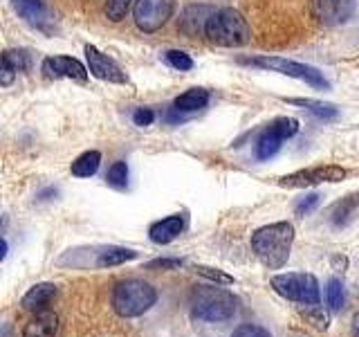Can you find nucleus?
<instances>
[{
	"label": "nucleus",
	"instance_id": "15",
	"mask_svg": "<svg viewBox=\"0 0 359 337\" xmlns=\"http://www.w3.org/2000/svg\"><path fill=\"white\" fill-rule=\"evenodd\" d=\"M54 297H56V286L54 284H36V286H32L25 292L20 306L25 310H43Z\"/></svg>",
	"mask_w": 359,
	"mask_h": 337
},
{
	"label": "nucleus",
	"instance_id": "2",
	"mask_svg": "<svg viewBox=\"0 0 359 337\" xmlns=\"http://www.w3.org/2000/svg\"><path fill=\"white\" fill-rule=\"evenodd\" d=\"M238 299L218 286H198L191 292V315L200 322H227L236 315Z\"/></svg>",
	"mask_w": 359,
	"mask_h": 337
},
{
	"label": "nucleus",
	"instance_id": "18",
	"mask_svg": "<svg viewBox=\"0 0 359 337\" xmlns=\"http://www.w3.org/2000/svg\"><path fill=\"white\" fill-rule=\"evenodd\" d=\"M137 256L135 250H126V247H104V250L99 252L95 265L99 267H112V265H121L126 261H133V258Z\"/></svg>",
	"mask_w": 359,
	"mask_h": 337
},
{
	"label": "nucleus",
	"instance_id": "33",
	"mask_svg": "<svg viewBox=\"0 0 359 337\" xmlns=\"http://www.w3.org/2000/svg\"><path fill=\"white\" fill-rule=\"evenodd\" d=\"M155 119V112L151 108H137L133 112V121L135 126H151Z\"/></svg>",
	"mask_w": 359,
	"mask_h": 337
},
{
	"label": "nucleus",
	"instance_id": "28",
	"mask_svg": "<svg viewBox=\"0 0 359 337\" xmlns=\"http://www.w3.org/2000/svg\"><path fill=\"white\" fill-rule=\"evenodd\" d=\"M130 5H133V0H108L106 3V18H110L112 22L123 20V16L128 14Z\"/></svg>",
	"mask_w": 359,
	"mask_h": 337
},
{
	"label": "nucleus",
	"instance_id": "27",
	"mask_svg": "<svg viewBox=\"0 0 359 337\" xmlns=\"http://www.w3.org/2000/svg\"><path fill=\"white\" fill-rule=\"evenodd\" d=\"M164 59H166L168 65L175 67V70H180V72H187V70L194 67V59H191V56L187 52H182V50H168L164 54Z\"/></svg>",
	"mask_w": 359,
	"mask_h": 337
},
{
	"label": "nucleus",
	"instance_id": "31",
	"mask_svg": "<svg viewBox=\"0 0 359 337\" xmlns=\"http://www.w3.org/2000/svg\"><path fill=\"white\" fill-rule=\"evenodd\" d=\"M5 59L14 65V70L16 72H22V70H27V52L25 50H7L5 54Z\"/></svg>",
	"mask_w": 359,
	"mask_h": 337
},
{
	"label": "nucleus",
	"instance_id": "10",
	"mask_svg": "<svg viewBox=\"0 0 359 337\" xmlns=\"http://www.w3.org/2000/svg\"><path fill=\"white\" fill-rule=\"evenodd\" d=\"M86 59H88V70L93 77L101 79V81H108V84H126V72L121 67L108 59L104 52H99L95 45H86Z\"/></svg>",
	"mask_w": 359,
	"mask_h": 337
},
{
	"label": "nucleus",
	"instance_id": "5",
	"mask_svg": "<svg viewBox=\"0 0 359 337\" xmlns=\"http://www.w3.org/2000/svg\"><path fill=\"white\" fill-rule=\"evenodd\" d=\"M272 288L280 297L297 303H319V281L310 272H285L272 277Z\"/></svg>",
	"mask_w": 359,
	"mask_h": 337
},
{
	"label": "nucleus",
	"instance_id": "14",
	"mask_svg": "<svg viewBox=\"0 0 359 337\" xmlns=\"http://www.w3.org/2000/svg\"><path fill=\"white\" fill-rule=\"evenodd\" d=\"M11 5L18 11V16L25 22H29L32 27L48 29L50 11L45 7L43 0H11Z\"/></svg>",
	"mask_w": 359,
	"mask_h": 337
},
{
	"label": "nucleus",
	"instance_id": "21",
	"mask_svg": "<svg viewBox=\"0 0 359 337\" xmlns=\"http://www.w3.org/2000/svg\"><path fill=\"white\" fill-rule=\"evenodd\" d=\"M290 104L310 110L312 115L319 117V119H337V115H339L337 106L325 104V101H317V99H290Z\"/></svg>",
	"mask_w": 359,
	"mask_h": 337
},
{
	"label": "nucleus",
	"instance_id": "7",
	"mask_svg": "<svg viewBox=\"0 0 359 337\" xmlns=\"http://www.w3.org/2000/svg\"><path fill=\"white\" fill-rule=\"evenodd\" d=\"M173 11L175 0H135L133 18L137 29L144 34H153L173 18Z\"/></svg>",
	"mask_w": 359,
	"mask_h": 337
},
{
	"label": "nucleus",
	"instance_id": "16",
	"mask_svg": "<svg viewBox=\"0 0 359 337\" xmlns=\"http://www.w3.org/2000/svg\"><path fill=\"white\" fill-rule=\"evenodd\" d=\"M56 326H59L56 315L50 310H43L22 329V337H54Z\"/></svg>",
	"mask_w": 359,
	"mask_h": 337
},
{
	"label": "nucleus",
	"instance_id": "13",
	"mask_svg": "<svg viewBox=\"0 0 359 337\" xmlns=\"http://www.w3.org/2000/svg\"><path fill=\"white\" fill-rule=\"evenodd\" d=\"M182 230H184V216L182 213H173V216H166L162 220L153 223L149 227V236L153 243L166 245V243L175 241L177 236L182 234Z\"/></svg>",
	"mask_w": 359,
	"mask_h": 337
},
{
	"label": "nucleus",
	"instance_id": "30",
	"mask_svg": "<svg viewBox=\"0 0 359 337\" xmlns=\"http://www.w3.org/2000/svg\"><path fill=\"white\" fill-rule=\"evenodd\" d=\"M231 337H272V335L258 324H241L238 329L231 333Z\"/></svg>",
	"mask_w": 359,
	"mask_h": 337
},
{
	"label": "nucleus",
	"instance_id": "6",
	"mask_svg": "<svg viewBox=\"0 0 359 337\" xmlns=\"http://www.w3.org/2000/svg\"><path fill=\"white\" fill-rule=\"evenodd\" d=\"M245 63L265 67V70H272V72H280V74L292 77V79H299V81H306L312 88L330 90V84H328V79L323 77V72H319L317 67L306 65V63H297V61H290V59H280V56H261V59H250V61H245Z\"/></svg>",
	"mask_w": 359,
	"mask_h": 337
},
{
	"label": "nucleus",
	"instance_id": "35",
	"mask_svg": "<svg viewBox=\"0 0 359 337\" xmlns=\"http://www.w3.org/2000/svg\"><path fill=\"white\" fill-rule=\"evenodd\" d=\"M18 72L14 70V65H11L5 56H3V70H0V84L3 86H11V81H14V77H16Z\"/></svg>",
	"mask_w": 359,
	"mask_h": 337
},
{
	"label": "nucleus",
	"instance_id": "1",
	"mask_svg": "<svg viewBox=\"0 0 359 337\" xmlns=\"http://www.w3.org/2000/svg\"><path fill=\"white\" fill-rule=\"evenodd\" d=\"M292 243H294V227L285 220L265 225L252 234V250L258 261L269 270H278L287 263Z\"/></svg>",
	"mask_w": 359,
	"mask_h": 337
},
{
	"label": "nucleus",
	"instance_id": "19",
	"mask_svg": "<svg viewBox=\"0 0 359 337\" xmlns=\"http://www.w3.org/2000/svg\"><path fill=\"white\" fill-rule=\"evenodd\" d=\"M280 144H283V138L276 135L272 128H265L256 142V157L258 160H269V157H274L278 153Z\"/></svg>",
	"mask_w": 359,
	"mask_h": 337
},
{
	"label": "nucleus",
	"instance_id": "17",
	"mask_svg": "<svg viewBox=\"0 0 359 337\" xmlns=\"http://www.w3.org/2000/svg\"><path fill=\"white\" fill-rule=\"evenodd\" d=\"M209 104V90L205 88H191L187 90L184 95H180L175 99V110H182V112H194L200 110Z\"/></svg>",
	"mask_w": 359,
	"mask_h": 337
},
{
	"label": "nucleus",
	"instance_id": "11",
	"mask_svg": "<svg viewBox=\"0 0 359 337\" xmlns=\"http://www.w3.org/2000/svg\"><path fill=\"white\" fill-rule=\"evenodd\" d=\"M41 70L48 79H74V81H86L90 72L81 61L72 59V56H48Z\"/></svg>",
	"mask_w": 359,
	"mask_h": 337
},
{
	"label": "nucleus",
	"instance_id": "36",
	"mask_svg": "<svg viewBox=\"0 0 359 337\" xmlns=\"http://www.w3.org/2000/svg\"><path fill=\"white\" fill-rule=\"evenodd\" d=\"M353 337H359V312H355L353 317Z\"/></svg>",
	"mask_w": 359,
	"mask_h": 337
},
{
	"label": "nucleus",
	"instance_id": "24",
	"mask_svg": "<svg viewBox=\"0 0 359 337\" xmlns=\"http://www.w3.org/2000/svg\"><path fill=\"white\" fill-rule=\"evenodd\" d=\"M106 183L112 187V189H126L128 187V164L123 162V160H117L115 164H112L108 168V173H106Z\"/></svg>",
	"mask_w": 359,
	"mask_h": 337
},
{
	"label": "nucleus",
	"instance_id": "34",
	"mask_svg": "<svg viewBox=\"0 0 359 337\" xmlns=\"http://www.w3.org/2000/svg\"><path fill=\"white\" fill-rule=\"evenodd\" d=\"M182 265V261L180 258H155V261H151V263H146V267L149 270H175V267H180Z\"/></svg>",
	"mask_w": 359,
	"mask_h": 337
},
{
	"label": "nucleus",
	"instance_id": "9",
	"mask_svg": "<svg viewBox=\"0 0 359 337\" xmlns=\"http://www.w3.org/2000/svg\"><path fill=\"white\" fill-rule=\"evenodd\" d=\"M346 178V168L325 164V166H314V168H303V171L290 173L278 180L280 187H312L321 183H339Z\"/></svg>",
	"mask_w": 359,
	"mask_h": 337
},
{
	"label": "nucleus",
	"instance_id": "8",
	"mask_svg": "<svg viewBox=\"0 0 359 337\" xmlns=\"http://www.w3.org/2000/svg\"><path fill=\"white\" fill-rule=\"evenodd\" d=\"M357 0H310V14L323 27L341 25L353 16Z\"/></svg>",
	"mask_w": 359,
	"mask_h": 337
},
{
	"label": "nucleus",
	"instance_id": "4",
	"mask_svg": "<svg viewBox=\"0 0 359 337\" xmlns=\"http://www.w3.org/2000/svg\"><path fill=\"white\" fill-rule=\"evenodd\" d=\"M157 301L155 288L144 279L119 281L112 290V308L119 317H140L149 312Z\"/></svg>",
	"mask_w": 359,
	"mask_h": 337
},
{
	"label": "nucleus",
	"instance_id": "3",
	"mask_svg": "<svg viewBox=\"0 0 359 337\" xmlns=\"http://www.w3.org/2000/svg\"><path fill=\"white\" fill-rule=\"evenodd\" d=\"M205 37L211 43L222 45V48H241V45L250 41L252 32H250V25H247L245 16L238 9L222 7L211 14V18L207 22V29H205Z\"/></svg>",
	"mask_w": 359,
	"mask_h": 337
},
{
	"label": "nucleus",
	"instance_id": "32",
	"mask_svg": "<svg viewBox=\"0 0 359 337\" xmlns=\"http://www.w3.org/2000/svg\"><path fill=\"white\" fill-rule=\"evenodd\" d=\"M319 194H310V196H306V198H301L297 205H294V211H297V216H306V213H310L314 207L319 205Z\"/></svg>",
	"mask_w": 359,
	"mask_h": 337
},
{
	"label": "nucleus",
	"instance_id": "29",
	"mask_svg": "<svg viewBox=\"0 0 359 337\" xmlns=\"http://www.w3.org/2000/svg\"><path fill=\"white\" fill-rule=\"evenodd\" d=\"M196 272H198V275H202L205 279H209V281H216V284H224V286H231V284H233V277L224 275L222 270H218V267L198 265V267H196Z\"/></svg>",
	"mask_w": 359,
	"mask_h": 337
},
{
	"label": "nucleus",
	"instance_id": "20",
	"mask_svg": "<svg viewBox=\"0 0 359 337\" xmlns=\"http://www.w3.org/2000/svg\"><path fill=\"white\" fill-rule=\"evenodd\" d=\"M101 164V153L99 151H86L72 162V176L76 178H90L97 173V168Z\"/></svg>",
	"mask_w": 359,
	"mask_h": 337
},
{
	"label": "nucleus",
	"instance_id": "25",
	"mask_svg": "<svg viewBox=\"0 0 359 337\" xmlns=\"http://www.w3.org/2000/svg\"><path fill=\"white\" fill-rule=\"evenodd\" d=\"M325 301H328L330 310H341L344 308V286L339 279H330L328 288H325Z\"/></svg>",
	"mask_w": 359,
	"mask_h": 337
},
{
	"label": "nucleus",
	"instance_id": "23",
	"mask_svg": "<svg viewBox=\"0 0 359 337\" xmlns=\"http://www.w3.org/2000/svg\"><path fill=\"white\" fill-rule=\"evenodd\" d=\"M301 315L306 317V322L317 326L319 331L328 329V312H325L319 303H301Z\"/></svg>",
	"mask_w": 359,
	"mask_h": 337
},
{
	"label": "nucleus",
	"instance_id": "22",
	"mask_svg": "<svg viewBox=\"0 0 359 337\" xmlns=\"http://www.w3.org/2000/svg\"><path fill=\"white\" fill-rule=\"evenodd\" d=\"M359 207V194H353V196H346L341 198V202H337L330 211V220L334 225H346L348 220L353 218L355 209Z\"/></svg>",
	"mask_w": 359,
	"mask_h": 337
},
{
	"label": "nucleus",
	"instance_id": "26",
	"mask_svg": "<svg viewBox=\"0 0 359 337\" xmlns=\"http://www.w3.org/2000/svg\"><path fill=\"white\" fill-rule=\"evenodd\" d=\"M267 128H272L276 135H280L283 140L292 138V135L299 133V121L294 117H276Z\"/></svg>",
	"mask_w": 359,
	"mask_h": 337
},
{
	"label": "nucleus",
	"instance_id": "12",
	"mask_svg": "<svg viewBox=\"0 0 359 337\" xmlns=\"http://www.w3.org/2000/svg\"><path fill=\"white\" fill-rule=\"evenodd\" d=\"M213 7L209 5H189L184 9V14L182 18H180V29H182L187 37H200V34H205L207 29V22L213 14Z\"/></svg>",
	"mask_w": 359,
	"mask_h": 337
}]
</instances>
